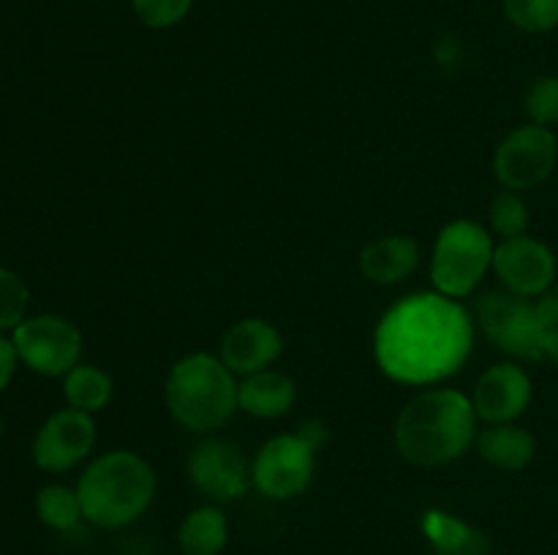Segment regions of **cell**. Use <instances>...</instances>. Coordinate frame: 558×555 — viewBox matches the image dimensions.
<instances>
[{
    "instance_id": "cell-5",
    "label": "cell",
    "mask_w": 558,
    "mask_h": 555,
    "mask_svg": "<svg viewBox=\"0 0 558 555\" xmlns=\"http://www.w3.org/2000/svg\"><path fill=\"white\" fill-rule=\"evenodd\" d=\"M496 237L474 218H456L445 223L430 250V283L439 294L466 299L494 270Z\"/></svg>"
},
{
    "instance_id": "cell-12",
    "label": "cell",
    "mask_w": 558,
    "mask_h": 555,
    "mask_svg": "<svg viewBox=\"0 0 558 555\" xmlns=\"http://www.w3.org/2000/svg\"><path fill=\"white\" fill-rule=\"evenodd\" d=\"M494 272L501 281V288L534 299L556 283L558 261L548 243L532 234H521V237L496 239Z\"/></svg>"
},
{
    "instance_id": "cell-7",
    "label": "cell",
    "mask_w": 558,
    "mask_h": 555,
    "mask_svg": "<svg viewBox=\"0 0 558 555\" xmlns=\"http://www.w3.org/2000/svg\"><path fill=\"white\" fill-rule=\"evenodd\" d=\"M20 362L44 379H63L82 362L85 337L60 313H33L11 332Z\"/></svg>"
},
{
    "instance_id": "cell-20",
    "label": "cell",
    "mask_w": 558,
    "mask_h": 555,
    "mask_svg": "<svg viewBox=\"0 0 558 555\" xmlns=\"http://www.w3.org/2000/svg\"><path fill=\"white\" fill-rule=\"evenodd\" d=\"M112 375L104 368H98V365L80 362L74 370H69L63 375V397L76 411H85L96 417L98 411H104L112 403Z\"/></svg>"
},
{
    "instance_id": "cell-2",
    "label": "cell",
    "mask_w": 558,
    "mask_h": 555,
    "mask_svg": "<svg viewBox=\"0 0 558 555\" xmlns=\"http://www.w3.org/2000/svg\"><path fill=\"white\" fill-rule=\"evenodd\" d=\"M477 411L472 397L456 386H425L396 419L398 455L420 468H445L474 449Z\"/></svg>"
},
{
    "instance_id": "cell-14",
    "label": "cell",
    "mask_w": 558,
    "mask_h": 555,
    "mask_svg": "<svg viewBox=\"0 0 558 555\" xmlns=\"http://www.w3.org/2000/svg\"><path fill=\"white\" fill-rule=\"evenodd\" d=\"M283 354V335L272 321L248 316L223 332L218 343V357L238 379L272 368Z\"/></svg>"
},
{
    "instance_id": "cell-25",
    "label": "cell",
    "mask_w": 558,
    "mask_h": 555,
    "mask_svg": "<svg viewBox=\"0 0 558 555\" xmlns=\"http://www.w3.org/2000/svg\"><path fill=\"white\" fill-rule=\"evenodd\" d=\"M523 112H526L529 123L543 125V128H554L558 125V76L543 74L532 79V85L523 92Z\"/></svg>"
},
{
    "instance_id": "cell-26",
    "label": "cell",
    "mask_w": 558,
    "mask_h": 555,
    "mask_svg": "<svg viewBox=\"0 0 558 555\" xmlns=\"http://www.w3.org/2000/svg\"><path fill=\"white\" fill-rule=\"evenodd\" d=\"M136 20L150 30H167L180 25L194 9V0H131Z\"/></svg>"
},
{
    "instance_id": "cell-15",
    "label": "cell",
    "mask_w": 558,
    "mask_h": 555,
    "mask_svg": "<svg viewBox=\"0 0 558 555\" xmlns=\"http://www.w3.org/2000/svg\"><path fill=\"white\" fill-rule=\"evenodd\" d=\"M420 245L409 234H381L357 256V270L374 286H398L420 267Z\"/></svg>"
},
{
    "instance_id": "cell-18",
    "label": "cell",
    "mask_w": 558,
    "mask_h": 555,
    "mask_svg": "<svg viewBox=\"0 0 558 555\" xmlns=\"http://www.w3.org/2000/svg\"><path fill=\"white\" fill-rule=\"evenodd\" d=\"M474 449L488 466L515 473L532 466L534 455H537V439L532 430L518 422L483 424L477 441H474Z\"/></svg>"
},
{
    "instance_id": "cell-29",
    "label": "cell",
    "mask_w": 558,
    "mask_h": 555,
    "mask_svg": "<svg viewBox=\"0 0 558 555\" xmlns=\"http://www.w3.org/2000/svg\"><path fill=\"white\" fill-rule=\"evenodd\" d=\"M298 433L303 435V439L308 441L314 449H322V446L327 444V439H330V433H327V424L322 422V419H305V422L298 424Z\"/></svg>"
},
{
    "instance_id": "cell-1",
    "label": "cell",
    "mask_w": 558,
    "mask_h": 555,
    "mask_svg": "<svg viewBox=\"0 0 558 555\" xmlns=\"http://www.w3.org/2000/svg\"><path fill=\"white\" fill-rule=\"evenodd\" d=\"M477 321L463 299L412 292L381 313L374 330L376 368L396 384L436 386L466 368Z\"/></svg>"
},
{
    "instance_id": "cell-32",
    "label": "cell",
    "mask_w": 558,
    "mask_h": 555,
    "mask_svg": "<svg viewBox=\"0 0 558 555\" xmlns=\"http://www.w3.org/2000/svg\"><path fill=\"white\" fill-rule=\"evenodd\" d=\"M3 430H5V424H3V419H0V435H3Z\"/></svg>"
},
{
    "instance_id": "cell-31",
    "label": "cell",
    "mask_w": 558,
    "mask_h": 555,
    "mask_svg": "<svg viewBox=\"0 0 558 555\" xmlns=\"http://www.w3.org/2000/svg\"><path fill=\"white\" fill-rule=\"evenodd\" d=\"M543 354H545V359H550V362H554L556 368H558V330L545 332Z\"/></svg>"
},
{
    "instance_id": "cell-10",
    "label": "cell",
    "mask_w": 558,
    "mask_h": 555,
    "mask_svg": "<svg viewBox=\"0 0 558 555\" xmlns=\"http://www.w3.org/2000/svg\"><path fill=\"white\" fill-rule=\"evenodd\" d=\"M98 430L93 414L65 406L38 424L31 460L44 473H69L93 455Z\"/></svg>"
},
{
    "instance_id": "cell-6",
    "label": "cell",
    "mask_w": 558,
    "mask_h": 555,
    "mask_svg": "<svg viewBox=\"0 0 558 555\" xmlns=\"http://www.w3.org/2000/svg\"><path fill=\"white\" fill-rule=\"evenodd\" d=\"M474 321L485 341L515 362H543L545 359V330L534 310V299L496 288L480 299Z\"/></svg>"
},
{
    "instance_id": "cell-16",
    "label": "cell",
    "mask_w": 558,
    "mask_h": 555,
    "mask_svg": "<svg viewBox=\"0 0 558 555\" xmlns=\"http://www.w3.org/2000/svg\"><path fill=\"white\" fill-rule=\"evenodd\" d=\"M420 533L434 555H490L494 550L483 528L436 506L420 515Z\"/></svg>"
},
{
    "instance_id": "cell-13",
    "label": "cell",
    "mask_w": 558,
    "mask_h": 555,
    "mask_svg": "<svg viewBox=\"0 0 558 555\" xmlns=\"http://www.w3.org/2000/svg\"><path fill=\"white\" fill-rule=\"evenodd\" d=\"M469 397L483 424L518 422L534 400V381L521 362L505 359L480 373Z\"/></svg>"
},
{
    "instance_id": "cell-3",
    "label": "cell",
    "mask_w": 558,
    "mask_h": 555,
    "mask_svg": "<svg viewBox=\"0 0 558 555\" xmlns=\"http://www.w3.org/2000/svg\"><path fill=\"white\" fill-rule=\"evenodd\" d=\"M85 522L107 531L134 526L150 511L158 493L156 468L131 449H109L93 457L76 479Z\"/></svg>"
},
{
    "instance_id": "cell-19",
    "label": "cell",
    "mask_w": 558,
    "mask_h": 555,
    "mask_svg": "<svg viewBox=\"0 0 558 555\" xmlns=\"http://www.w3.org/2000/svg\"><path fill=\"white\" fill-rule=\"evenodd\" d=\"M229 544V517L218 504L191 509L178 526L180 555H221Z\"/></svg>"
},
{
    "instance_id": "cell-28",
    "label": "cell",
    "mask_w": 558,
    "mask_h": 555,
    "mask_svg": "<svg viewBox=\"0 0 558 555\" xmlns=\"http://www.w3.org/2000/svg\"><path fill=\"white\" fill-rule=\"evenodd\" d=\"M20 354H16L14 341L11 335H0V395L9 390V384L14 381L16 368H20Z\"/></svg>"
},
{
    "instance_id": "cell-30",
    "label": "cell",
    "mask_w": 558,
    "mask_h": 555,
    "mask_svg": "<svg viewBox=\"0 0 558 555\" xmlns=\"http://www.w3.org/2000/svg\"><path fill=\"white\" fill-rule=\"evenodd\" d=\"M436 58H439V63L450 65V63H458L461 60V47H458V41H452V38H445V41L436 44Z\"/></svg>"
},
{
    "instance_id": "cell-22",
    "label": "cell",
    "mask_w": 558,
    "mask_h": 555,
    "mask_svg": "<svg viewBox=\"0 0 558 555\" xmlns=\"http://www.w3.org/2000/svg\"><path fill=\"white\" fill-rule=\"evenodd\" d=\"M532 212L518 190H499L488 205V229L496 239H510L529 234Z\"/></svg>"
},
{
    "instance_id": "cell-27",
    "label": "cell",
    "mask_w": 558,
    "mask_h": 555,
    "mask_svg": "<svg viewBox=\"0 0 558 555\" xmlns=\"http://www.w3.org/2000/svg\"><path fill=\"white\" fill-rule=\"evenodd\" d=\"M534 310H537V319L545 332L558 330V281L548 288V292L534 297Z\"/></svg>"
},
{
    "instance_id": "cell-24",
    "label": "cell",
    "mask_w": 558,
    "mask_h": 555,
    "mask_svg": "<svg viewBox=\"0 0 558 555\" xmlns=\"http://www.w3.org/2000/svg\"><path fill=\"white\" fill-rule=\"evenodd\" d=\"M507 22L523 33H550L558 27V0H501Z\"/></svg>"
},
{
    "instance_id": "cell-21",
    "label": "cell",
    "mask_w": 558,
    "mask_h": 555,
    "mask_svg": "<svg viewBox=\"0 0 558 555\" xmlns=\"http://www.w3.org/2000/svg\"><path fill=\"white\" fill-rule=\"evenodd\" d=\"M33 506H36V517L41 520V526H47L49 531H74L85 520L80 493H76V488H69L63 482H49L38 488Z\"/></svg>"
},
{
    "instance_id": "cell-9",
    "label": "cell",
    "mask_w": 558,
    "mask_h": 555,
    "mask_svg": "<svg viewBox=\"0 0 558 555\" xmlns=\"http://www.w3.org/2000/svg\"><path fill=\"white\" fill-rule=\"evenodd\" d=\"M558 136L543 125H518L494 152V174L507 190H532L556 172Z\"/></svg>"
},
{
    "instance_id": "cell-17",
    "label": "cell",
    "mask_w": 558,
    "mask_h": 555,
    "mask_svg": "<svg viewBox=\"0 0 558 555\" xmlns=\"http://www.w3.org/2000/svg\"><path fill=\"white\" fill-rule=\"evenodd\" d=\"M238 406L254 419H281L298 406V384L276 368L243 375L238 384Z\"/></svg>"
},
{
    "instance_id": "cell-8",
    "label": "cell",
    "mask_w": 558,
    "mask_h": 555,
    "mask_svg": "<svg viewBox=\"0 0 558 555\" xmlns=\"http://www.w3.org/2000/svg\"><path fill=\"white\" fill-rule=\"evenodd\" d=\"M316 455L298 430L270 435L251 460V484L270 501H294L314 482Z\"/></svg>"
},
{
    "instance_id": "cell-11",
    "label": "cell",
    "mask_w": 558,
    "mask_h": 555,
    "mask_svg": "<svg viewBox=\"0 0 558 555\" xmlns=\"http://www.w3.org/2000/svg\"><path fill=\"white\" fill-rule=\"evenodd\" d=\"M185 473H189V482L213 504L238 501L254 488L251 462L232 441L218 439V435H205L191 446L185 457Z\"/></svg>"
},
{
    "instance_id": "cell-23",
    "label": "cell",
    "mask_w": 558,
    "mask_h": 555,
    "mask_svg": "<svg viewBox=\"0 0 558 555\" xmlns=\"http://www.w3.org/2000/svg\"><path fill=\"white\" fill-rule=\"evenodd\" d=\"M31 310V286L20 272L0 267V335H11Z\"/></svg>"
},
{
    "instance_id": "cell-4",
    "label": "cell",
    "mask_w": 558,
    "mask_h": 555,
    "mask_svg": "<svg viewBox=\"0 0 558 555\" xmlns=\"http://www.w3.org/2000/svg\"><path fill=\"white\" fill-rule=\"evenodd\" d=\"M238 384V375L218 354L191 351L169 368L163 406L180 428L207 435L221 430L240 411Z\"/></svg>"
}]
</instances>
